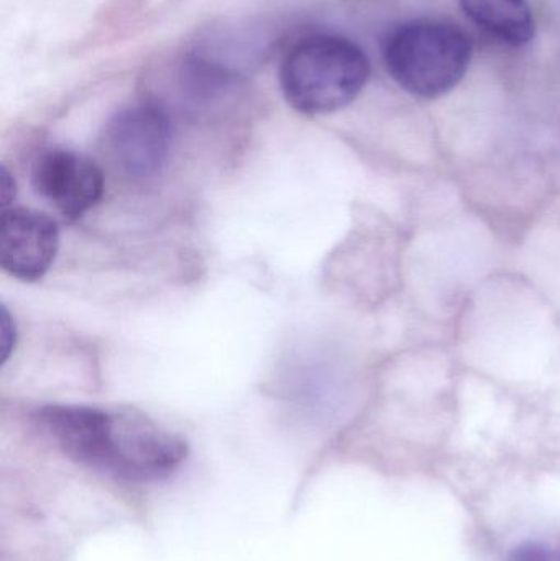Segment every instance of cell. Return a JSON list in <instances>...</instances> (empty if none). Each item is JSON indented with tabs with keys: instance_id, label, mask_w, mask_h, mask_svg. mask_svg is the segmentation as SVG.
Instances as JSON below:
<instances>
[{
	"instance_id": "cell-3",
	"label": "cell",
	"mask_w": 560,
	"mask_h": 561,
	"mask_svg": "<svg viewBox=\"0 0 560 561\" xmlns=\"http://www.w3.org/2000/svg\"><path fill=\"white\" fill-rule=\"evenodd\" d=\"M186 455V442L147 415L111 411L102 471L130 481L161 480L173 473Z\"/></svg>"
},
{
	"instance_id": "cell-9",
	"label": "cell",
	"mask_w": 560,
	"mask_h": 561,
	"mask_svg": "<svg viewBox=\"0 0 560 561\" xmlns=\"http://www.w3.org/2000/svg\"><path fill=\"white\" fill-rule=\"evenodd\" d=\"M0 332H2V359L7 362L10 353H12L13 345H15V323H13L12 317L3 309L2 312V325H0Z\"/></svg>"
},
{
	"instance_id": "cell-8",
	"label": "cell",
	"mask_w": 560,
	"mask_h": 561,
	"mask_svg": "<svg viewBox=\"0 0 560 561\" xmlns=\"http://www.w3.org/2000/svg\"><path fill=\"white\" fill-rule=\"evenodd\" d=\"M508 561H555V553L539 542H526L510 553Z\"/></svg>"
},
{
	"instance_id": "cell-6",
	"label": "cell",
	"mask_w": 560,
	"mask_h": 561,
	"mask_svg": "<svg viewBox=\"0 0 560 561\" xmlns=\"http://www.w3.org/2000/svg\"><path fill=\"white\" fill-rule=\"evenodd\" d=\"M61 245L58 222L28 207H9L0 219V266L7 275L36 283L49 272Z\"/></svg>"
},
{
	"instance_id": "cell-5",
	"label": "cell",
	"mask_w": 560,
	"mask_h": 561,
	"mask_svg": "<svg viewBox=\"0 0 560 561\" xmlns=\"http://www.w3.org/2000/svg\"><path fill=\"white\" fill-rule=\"evenodd\" d=\"M32 186L62 219L72 222L101 203L105 180L99 164L85 154L49 148L33 163Z\"/></svg>"
},
{
	"instance_id": "cell-10",
	"label": "cell",
	"mask_w": 560,
	"mask_h": 561,
	"mask_svg": "<svg viewBox=\"0 0 560 561\" xmlns=\"http://www.w3.org/2000/svg\"><path fill=\"white\" fill-rule=\"evenodd\" d=\"M0 197H2L3 209H9V204L15 199V180L12 174L3 168L2 178H0Z\"/></svg>"
},
{
	"instance_id": "cell-1",
	"label": "cell",
	"mask_w": 560,
	"mask_h": 561,
	"mask_svg": "<svg viewBox=\"0 0 560 561\" xmlns=\"http://www.w3.org/2000/svg\"><path fill=\"white\" fill-rule=\"evenodd\" d=\"M370 79V59L342 35L318 33L296 43L283 59L279 85L302 115H328L355 101Z\"/></svg>"
},
{
	"instance_id": "cell-4",
	"label": "cell",
	"mask_w": 560,
	"mask_h": 561,
	"mask_svg": "<svg viewBox=\"0 0 560 561\" xmlns=\"http://www.w3.org/2000/svg\"><path fill=\"white\" fill-rule=\"evenodd\" d=\"M105 151L125 173L148 178L160 173L173 145V121L158 102L122 108L104 128Z\"/></svg>"
},
{
	"instance_id": "cell-2",
	"label": "cell",
	"mask_w": 560,
	"mask_h": 561,
	"mask_svg": "<svg viewBox=\"0 0 560 561\" xmlns=\"http://www.w3.org/2000/svg\"><path fill=\"white\" fill-rule=\"evenodd\" d=\"M472 42L454 23L423 19L403 23L384 46L387 71L416 98L437 99L457 88L469 69Z\"/></svg>"
},
{
	"instance_id": "cell-7",
	"label": "cell",
	"mask_w": 560,
	"mask_h": 561,
	"mask_svg": "<svg viewBox=\"0 0 560 561\" xmlns=\"http://www.w3.org/2000/svg\"><path fill=\"white\" fill-rule=\"evenodd\" d=\"M466 15L480 28L510 46L535 38V16L528 0H460Z\"/></svg>"
}]
</instances>
